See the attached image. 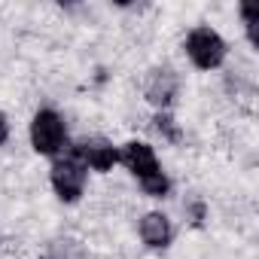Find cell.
Listing matches in <instances>:
<instances>
[{
  "label": "cell",
  "instance_id": "cell-1",
  "mask_svg": "<svg viewBox=\"0 0 259 259\" xmlns=\"http://www.w3.org/2000/svg\"><path fill=\"white\" fill-rule=\"evenodd\" d=\"M119 162L132 171L141 183V189L150 195V198H168L171 192V180L168 174L162 171L159 159H156V150L144 141H128L122 150H119Z\"/></svg>",
  "mask_w": 259,
  "mask_h": 259
},
{
  "label": "cell",
  "instance_id": "cell-2",
  "mask_svg": "<svg viewBox=\"0 0 259 259\" xmlns=\"http://www.w3.org/2000/svg\"><path fill=\"white\" fill-rule=\"evenodd\" d=\"M31 147L40 156H49V159H58L61 153H67V125H64L58 110L43 107V110L34 113V119H31Z\"/></svg>",
  "mask_w": 259,
  "mask_h": 259
},
{
  "label": "cell",
  "instance_id": "cell-3",
  "mask_svg": "<svg viewBox=\"0 0 259 259\" xmlns=\"http://www.w3.org/2000/svg\"><path fill=\"white\" fill-rule=\"evenodd\" d=\"M183 52H186V58H189L198 70H217V67L226 61L229 46H226V40H223L213 28L198 25V28H192V31L186 34Z\"/></svg>",
  "mask_w": 259,
  "mask_h": 259
},
{
  "label": "cell",
  "instance_id": "cell-4",
  "mask_svg": "<svg viewBox=\"0 0 259 259\" xmlns=\"http://www.w3.org/2000/svg\"><path fill=\"white\" fill-rule=\"evenodd\" d=\"M52 189L64 204H76L85 192V165L73 156V153H61L58 159H52V171H49Z\"/></svg>",
  "mask_w": 259,
  "mask_h": 259
},
{
  "label": "cell",
  "instance_id": "cell-5",
  "mask_svg": "<svg viewBox=\"0 0 259 259\" xmlns=\"http://www.w3.org/2000/svg\"><path fill=\"white\" fill-rule=\"evenodd\" d=\"M177 92H180V76L174 67L162 64V67H153L147 73V82H144V95L147 101L156 107V110H168L174 101H177Z\"/></svg>",
  "mask_w": 259,
  "mask_h": 259
},
{
  "label": "cell",
  "instance_id": "cell-6",
  "mask_svg": "<svg viewBox=\"0 0 259 259\" xmlns=\"http://www.w3.org/2000/svg\"><path fill=\"white\" fill-rule=\"evenodd\" d=\"M70 153L85 165V171L92 168V171H101V174L113 171L116 162H119V147H113L107 138H82L79 144H73Z\"/></svg>",
  "mask_w": 259,
  "mask_h": 259
},
{
  "label": "cell",
  "instance_id": "cell-7",
  "mask_svg": "<svg viewBox=\"0 0 259 259\" xmlns=\"http://www.w3.org/2000/svg\"><path fill=\"white\" fill-rule=\"evenodd\" d=\"M138 229H141V241H144L147 247H153V250H165V247H171V241H174V226H171V220H168L165 213H159V210L144 213Z\"/></svg>",
  "mask_w": 259,
  "mask_h": 259
},
{
  "label": "cell",
  "instance_id": "cell-8",
  "mask_svg": "<svg viewBox=\"0 0 259 259\" xmlns=\"http://www.w3.org/2000/svg\"><path fill=\"white\" fill-rule=\"evenodd\" d=\"M153 128H156V132H159L168 144H180V141H183V128L177 125V119H174L168 110H159V113L153 116Z\"/></svg>",
  "mask_w": 259,
  "mask_h": 259
},
{
  "label": "cell",
  "instance_id": "cell-9",
  "mask_svg": "<svg viewBox=\"0 0 259 259\" xmlns=\"http://www.w3.org/2000/svg\"><path fill=\"white\" fill-rule=\"evenodd\" d=\"M46 259H85V253L76 241H55Z\"/></svg>",
  "mask_w": 259,
  "mask_h": 259
},
{
  "label": "cell",
  "instance_id": "cell-10",
  "mask_svg": "<svg viewBox=\"0 0 259 259\" xmlns=\"http://www.w3.org/2000/svg\"><path fill=\"white\" fill-rule=\"evenodd\" d=\"M241 22H244V31H247V40L256 46V7L253 4H241Z\"/></svg>",
  "mask_w": 259,
  "mask_h": 259
},
{
  "label": "cell",
  "instance_id": "cell-11",
  "mask_svg": "<svg viewBox=\"0 0 259 259\" xmlns=\"http://www.w3.org/2000/svg\"><path fill=\"white\" fill-rule=\"evenodd\" d=\"M10 141V119H7V113L0 110V147H4Z\"/></svg>",
  "mask_w": 259,
  "mask_h": 259
},
{
  "label": "cell",
  "instance_id": "cell-12",
  "mask_svg": "<svg viewBox=\"0 0 259 259\" xmlns=\"http://www.w3.org/2000/svg\"><path fill=\"white\" fill-rule=\"evenodd\" d=\"M189 213H192V223H195V226H201V220H204V204H201V201H195V204L189 207Z\"/></svg>",
  "mask_w": 259,
  "mask_h": 259
}]
</instances>
